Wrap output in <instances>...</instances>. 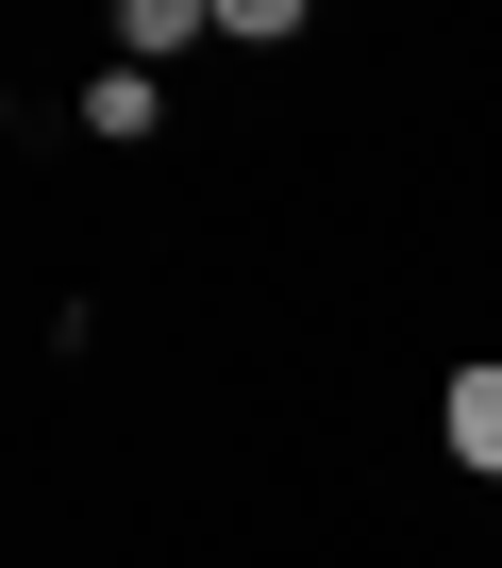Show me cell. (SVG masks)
Here are the masks:
<instances>
[{
    "mask_svg": "<svg viewBox=\"0 0 502 568\" xmlns=\"http://www.w3.org/2000/svg\"><path fill=\"white\" fill-rule=\"evenodd\" d=\"M435 435H452V468H469V485H502V368H452Z\"/></svg>",
    "mask_w": 502,
    "mask_h": 568,
    "instance_id": "obj_1",
    "label": "cell"
},
{
    "mask_svg": "<svg viewBox=\"0 0 502 568\" xmlns=\"http://www.w3.org/2000/svg\"><path fill=\"white\" fill-rule=\"evenodd\" d=\"M201 34H218L201 0H118V51H134V68H168V51H201Z\"/></svg>",
    "mask_w": 502,
    "mask_h": 568,
    "instance_id": "obj_2",
    "label": "cell"
},
{
    "mask_svg": "<svg viewBox=\"0 0 502 568\" xmlns=\"http://www.w3.org/2000/svg\"><path fill=\"white\" fill-rule=\"evenodd\" d=\"M84 134L134 151V134H151V68H101V84H84Z\"/></svg>",
    "mask_w": 502,
    "mask_h": 568,
    "instance_id": "obj_3",
    "label": "cell"
}]
</instances>
